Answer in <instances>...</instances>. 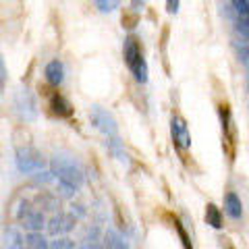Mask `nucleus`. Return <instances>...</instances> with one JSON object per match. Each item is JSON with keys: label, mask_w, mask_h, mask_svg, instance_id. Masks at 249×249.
Segmentation results:
<instances>
[{"label": "nucleus", "mask_w": 249, "mask_h": 249, "mask_svg": "<svg viewBox=\"0 0 249 249\" xmlns=\"http://www.w3.org/2000/svg\"><path fill=\"white\" fill-rule=\"evenodd\" d=\"M124 62H127L129 71L133 73V77L139 83H145L147 81V65H145V58H143V52H142V46L135 40L133 36H129L124 40Z\"/></svg>", "instance_id": "obj_1"}, {"label": "nucleus", "mask_w": 249, "mask_h": 249, "mask_svg": "<svg viewBox=\"0 0 249 249\" xmlns=\"http://www.w3.org/2000/svg\"><path fill=\"white\" fill-rule=\"evenodd\" d=\"M52 168H54V173H56V177H58L62 189H65L67 193H73L83 181L81 170L77 168L75 162H71V160H65V158H58L56 156V158L52 160Z\"/></svg>", "instance_id": "obj_2"}, {"label": "nucleus", "mask_w": 249, "mask_h": 249, "mask_svg": "<svg viewBox=\"0 0 249 249\" xmlns=\"http://www.w3.org/2000/svg\"><path fill=\"white\" fill-rule=\"evenodd\" d=\"M170 131H173L175 143L181 147V150H187V147H191L189 127H187V123L181 119V116H173V123H170Z\"/></svg>", "instance_id": "obj_3"}, {"label": "nucleus", "mask_w": 249, "mask_h": 249, "mask_svg": "<svg viewBox=\"0 0 249 249\" xmlns=\"http://www.w3.org/2000/svg\"><path fill=\"white\" fill-rule=\"evenodd\" d=\"M91 123L96 124L100 131H104V133H108V135H114L116 133V123H114V119L104 110V108H100V106H93L91 108Z\"/></svg>", "instance_id": "obj_4"}, {"label": "nucleus", "mask_w": 249, "mask_h": 249, "mask_svg": "<svg viewBox=\"0 0 249 249\" xmlns=\"http://www.w3.org/2000/svg\"><path fill=\"white\" fill-rule=\"evenodd\" d=\"M44 166V160L40 158V154L34 150H19V168L25 173H34Z\"/></svg>", "instance_id": "obj_5"}, {"label": "nucleus", "mask_w": 249, "mask_h": 249, "mask_svg": "<svg viewBox=\"0 0 249 249\" xmlns=\"http://www.w3.org/2000/svg\"><path fill=\"white\" fill-rule=\"evenodd\" d=\"M50 110H52V114H56V116H60V119H69V116H73V106H71V102L62 96V93H52L50 96Z\"/></svg>", "instance_id": "obj_6"}, {"label": "nucleus", "mask_w": 249, "mask_h": 249, "mask_svg": "<svg viewBox=\"0 0 249 249\" xmlns=\"http://www.w3.org/2000/svg\"><path fill=\"white\" fill-rule=\"evenodd\" d=\"M44 75L50 85H60L62 79H65V67H62L60 60H50L44 69Z\"/></svg>", "instance_id": "obj_7"}, {"label": "nucleus", "mask_w": 249, "mask_h": 249, "mask_svg": "<svg viewBox=\"0 0 249 249\" xmlns=\"http://www.w3.org/2000/svg\"><path fill=\"white\" fill-rule=\"evenodd\" d=\"M224 212H227L231 218H235V220H239V218L243 216V201H241V197L237 193L229 191L227 196H224Z\"/></svg>", "instance_id": "obj_8"}, {"label": "nucleus", "mask_w": 249, "mask_h": 249, "mask_svg": "<svg viewBox=\"0 0 249 249\" xmlns=\"http://www.w3.org/2000/svg\"><path fill=\"white\" fill-rule=\"evenodd\" d=\"M206 222L212 229H222V212H220V208H216L214 204H208L206 206Z\"/></svg>", "instance_id": "obj_9"}, {"label": "nucleus", "mask_w": 249, "mask_h": 249, "mask_svg": "<svg viewBox=\"0 0 249 249\" xmlns=\"http://www.w3.org/2000/svg\"><path fill=\"white\" fill-rule=\"evenodd\" d=\"M104 243L108 249H127V243L123 241L121 235H116L114 231H108L106 237H104Z\"/></svg>", "instance_id": "obj_10"}, {"label": "nucleus", "mask_w": 249, "mask_h": 249, "mask_svg": "<svg viewBox=\"0 0 249 249\" xmlns=\"http://www.w3.org/2000/svg\"><path fill=\"white\" fill-rule=\"evenodd\" d=\"M71 222H73V220H71L69 216H58V218H54V220L50 222V231L54 232V235H56L58 231H69V229L73 227Z\"/></svg>", "instance_id": "obj_11"}, {"label": "nucleus", "mask_w": 249, "mask_h": 249, "mask_svg": "<svg viewBox=\"0 0 249 249\" xmlns=\"http://www.w3.org/2000/svg\"><path fill=\"white\" fill-rule=\"evenodd\" d=\"M27 247H31V249H50L48 243H46V239L36 231L27 235Z\"/></svg>", "instance_id": "obj_12"}, {"label": "nucleus", "mask_w": 249, "mask_h": 249, "mask_svg": "<svg viewBox=\"0 0 249 249\" xmlns=\"http://www.w3.org/2000/svg\"><path fill=\"white\" fill-rule=\"evenodd\" d=\"M42 224H44V216L40 212H31V214L25 216V227L29 231H40Z\"/></svg>", "instance_id": "obj_13"}, {"label": "nucleus", "mask_w": 249, "mask_h": 249, "mask_svg": "<svg viewBox=\"0 0 249 249\" xmlns=\"http://www.w3.org/2000/svg\"><path fill=\"white\" fill-rule=\"evenodd\" d=\"M93 2H96V6L102 13H110L119 9V0H93Z\"/></svg>", "instance_id": "obj_14"}, {"label": "nucleus", "mask_w": 249, "mask_h": 249, "mask_svg": "<svg viewBox=\"0 0 249 249\" xmlns=\"http://www.w3.org/2000/svg\"><path fill=\"white\" fill-rule=\"evenodd\" d=\"M232 6H235V11L241 15V17H249V4L247 0H231Z\"/></svg>", "instance_id": "obj_15"}, {"label": "nucleus", "mask_w": 249, "mask_h": 249, "mask_svg": "<svg viewBox=\"0 0 249 249\" xmlns=\"http://www.w3.org/2000/svg\"><path fill=\"white\" fill-rule=\"evenodd\" d=\"M175 229L178 231V237H181V241H183V247H185V249H191L189 237H187V232H185V229L181 227V222H178V220H175Z\"/></svg>", "instance_id": "obj_16"}, {"label": "nucleus", "mask_w": 249, "mask_h": 249, "mask_svg": "<svg viewBox=\"0 0 249 249\" xmlns=\"http://www.w3.org/2000/svg\"><path fill=\"white\" fill-rule=\"evenodd\" d=\"M50 249H73V241H71V239H58V241H52Z\"/></svg>", "instance_id": "obj_17"}, {"label": "nucleus", "mask_w": 249, "mask_h": 249, "mask_svg": "<svg viewBox=\"0 0 249 249\" xmlns=\"http://www.w3.org/2000/svg\"><path fill=\"white\" fill-rule=\"evenodd\" d=\"M178 4H181V0H166V11L170 15H177L178 13Z\"/></svg>", "instance_id": "obj_18"}, {"label": "nucleus", "mask_w": 249, "mask_h": 249, "mask_svg": "<svg viewBox=\"0 0 249 249\" xmlns=\"http://www.w3.org/2000/svg\"><path fill=\"white\" fill-rule=\"evenodd\" d=\"M6 83V65H4V58L0 56V85Z\"/></svg>", "instance_id": "obj_19"}, {"label": "nucleus", "mask_w": 249, "mask_h": 249, "mask_svg": "<svg viewBox=\"0 0 249 249\" xmlns=\"http://www.w3.org/2000/svg\"><path fill=\"white\" fill-rule=\"evenodd\" d=\"M145 6V0H131V9H133L135 13H139Z\"/></svg>", "instance_id": "obj_20"}, {"label": "nucleus", "mask_w": 249, "mask_h": 249, "mask_svg": "<svg viewBox=\"0 0 249 249\" xmlns=\"http://www.w3.org/2000/svg\"><path fill=\"white\" fill-rule=\"evenodd\" d=\"M83 249H89V247H83Z\"/></svg>", "instance_id": "obj_21"}, {"label": "nucleus", "mask_w": 249, "mask_h": 249, "mask_svg": "<svg viewBox=\"0 0 249 249\" xmlns=\"http://www.w3.org/2000/svg\"><path fill=\"white\" fill-rule=\"evenodd\" d=\"M21 249H23V247H21ZM27 249H31V247H27Z\"/></svg>", "instance_id": "obj_22"}, {"label": "nucleus", "mask_w": 249, "mask_h": 249, "mask_svg": "<svg viewBox=\"0 0 249 249\" xmlns=\"http://www.w3.org/2000/svg\"><path fill=\"white\" fill-rule=\"evenodd\" d=\"M247 4H249V0H247Z\"/></svg>", "instance_id": "obj_23"}]
</instances>
